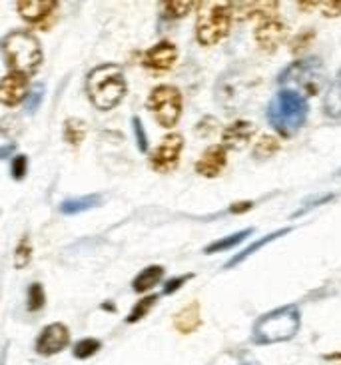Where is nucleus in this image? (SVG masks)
Listing matches in <instances>:
<instances>
[{
  "label": "nucleus",
  "instance_id": "nucleus-1",
  "mask_svg": "<svg viewBox=\"0 0 341 365\" xmlns=\"http://www.w3.org/2000/svg\"><path fill=\"white\" fill-rule=\"evenodd\" d=\"M307 112H310L307 98H303L302 94L292 92V90L278 92L268 104V120L272 128L283 138H292L303 128L307 120Z\"/></svg>",
  "mask_w": 341,
  "mask_h": 365
},
{
  "label": "nucleus",
  "instance_id": "nucleus-2",
  "mask_svg": "<svg viewBox=\"0 0 341 365\" xmlns=\"http://www.w3.org/2000/svg\"><path fill=\"white\" fill-rule=\"evenodd\" d=\"M86 90L90 102L100 110L116 108L126 94L124 72L116 64H102L90 70L86 78Z\"/></svg>",
  "mask_w": 341,
  "mask_h": 365
},
{
  "label": "nucleus",
  "instance_id": "nucleus-3",
  "mask_svg": "<svg viewBox=\"0 0 341 365\" xmlns=\"http://www.w3.org/2000/svg\"><path fill=\"white\" fill-rule=\"evenodd\" d=\"M0 48L6 60V66L12 72H19L24 76L34 74L42 62V48H40L39 38L26 30H14L6 34L0 42Z\"/></svg>",
  "mask_w": 341,
  "mask_h": 365
},
{
  "label": "nucleus",
  "instance_id": "nucleus-4",
  "mask_svg": "<svg viewBox=\"0 0 341 365\" xmlns=\"http://www.w3.org/2000/svg\"><path fill=\"white\" fill-rule=\"evenodd\" d=\"M300 329V309L295 306H283L262 316L254 326L252 339L255 344H280L292 339Z\"/></svg>",
  "mask_w": 341,
  "mask_h": 365
},
{
  "label": "nucleus",
  "instance_id": "nucleus-5",
  "mask_svg": "<svg viewBox=\"0 0 341 365\" xmlns=\"http://www.w3.org/2000/svg\"><path fill=\"white\" fill-rule=\"evenodd\" d=\"M232 4L230 2H208L195 22V36L204 46H214L224 40L232 26Z\"/></svg>",
  "mask_w": 341,
  "mask_h": 365
},
{
  "label": "nucleus",
  "instance_id": "nucleus-6",
  "mask_svg": "<svg viewBox=\"0 0 341 365\" xmlns=\"http://www.w3.org/2000/svg\"><path fill=\"white\" fill-rule=\"evenodd\" d=\"M283 90H292L305 96H315L322 88V62L320 58L297 60L280 74Z\"/></svg>",
  "mask_w": 341,
  "mask_h": 365
},
{
  "label": "nucleus",
  "instance_id": "nucleus-7",
  "mask_svg": "<svg viewBox=\"0 0 341 365\" xmlns=\"http://www.w3.org/2000/svg\"><path fill=\"white\" fill-rule=\"evenodd\" d=\"M148 110L154 114L160 126L174 128L182 116V92L170 84L156 86L148 96Z\"/></svg>",
  "mask_w": 341,
  "mask_h": 365
},
{
  "label": "nucleus",
  "instance_id": "nucleus-8",
  "mask_svg": "<svg viewBox=\"0 0 341 365\" xmlns=\"http://www.w3.org/2000/svg\"><path fill=\"white\" fill-rule=\"evenodd\" d=\"M182 150H184V138L180 134H168L150 156L152 168L156 172H172L180 162Z\"/></svg>",
  "mask_w": 341,
  "mask_h": 365
},
{
  "label": "nucleus",
  "instance_id": "nucleus-9",
  "mask_svg": "<svg viewBox=\"0 0 341 365\" xmlns=\"http://www.w3.org/2000/svg\"><path fill=\"white\" fill-rule=\"evenodd\" d=\"M70 331L64 324H50L42 329L36 339V351L40 356H54L68 346Z\"/></svg>",
  "mask_w": 341,
  "mask_h": 365
},
{
  "label": "nucleus",
  "instance_id": "nucleus-10",
  "mask_svg": "<svg viewBox=\"0 0 341 365\" xmlns=\"http://www.w3.org/2000/svg\"><path fill=\"white\" fill-rule=\"evenodd\" d=\"M29 94V76L10 72L0 80V102L6 106H16Z\"/></svg>",
  "mask_w": 341,
  "mask_h": 365
},
{
  "label": "nucleus",
  "instance_id": "nucleus-11",
  "mask_svg": "<svg viewBox=\"0 0 341 365\" xmlns=\"http://www.w3.org/2000/svg\"><path fill=\"white\" fill-rule=\"evenodd\" d=\"M228 166V152L224 146H210L195 162V172L204 178H218Z\"/></svg>",
  "mask_w": 341,
  "mask_h": 365
},
{
  "label": "nucleus",
  "instance_id": "nucleus-12",
  "mask_svg": "<svg viewBox=\"0 0 341 365\" xmlns=\"http://www.w3.org/2000/svg\"><path fill=\"white\" fill-rule=\"evenodd\" d=\"M285 34H287V29H285V24H283L282 20H263V22L258 24V29H255V42L265 52H273V50L282 44Z\"/></svg>",
  "mask_w": 341,
  "mask_h": 365
},
{
  "label": "nucleus",
  "instance_id": "nucleus-13",
  "mask_svg": "<svg viewBox=\"0 0 341 365\" xmlns=\"http://www.w3.org/2000/svg\"><path fill=\"white\" fill-rule=\"evenodd\" d=\"M178 60V48H175L172 42L168 40H162L158 42L156 46L148 50L144 54V66L150 70H156V72H162V70H170L175 64Z\"/></svg>",
  "mask_w": 341,
  "mask_h": 365
},
{
  "label": "nucleus",
  "instance_id": "nucleus-14",
  "mask_svg": "<svg viewBox=\"0 0 341 365\" xmlns=\"http://www.w3.org/2000/svg\"><path fill=\"white\" fill-rule=\"evenodd\" d=\"M280 9L278 2L268 0V2H240V4H232V14L235 19H258L260 22L263 20L275 19V12Z\"/></svg>",
  "mask_w": 341,
  "mask_h": 365
},
{
  "label": "nucleus",
  "instance_id": "nucleus-15",
  "mask_svg": "<svg viewBox=\"0 0 341 365\" xmlns=\"http://www.w3.org/2000/svg\"><path fill=\"white\" fill-rule=\"evenodd\" d=\"M255 136V126L248 120H238L234 124H230L222 134L224 140V148L242 150L250 144V140Z\"/></svg>",
  "mask_w": 341,
  "mask_h": 365
},
{
  "label": "nucleus",
  "instance_id": "nucleus-16",
  "mask_svg": "<svg viewBox=\"0 0 341 365\" xmlns=\"http://www.w3.org/2000/svg\"><path fill=\"white\" fill-rule=\"evenodd\" d=\"M58 6V2L54 0H20L16 2L20 16L30 22V24H40L42 20H46Z\"/></svg>",
  "mask_w": 341,
  "mask_h": 365
},
{
  "label": "nucleus",
  "instance_id": "nucleus-17",
  "mask_svg": "<svg viewBox=\"0 0 341 365\" xmlns=\"http://www.w3.org/2000/svg\"><path fill=\"white\" fill-rule=\"evenodd\" d=\"M202 324V317H200V304L192 302L185 307H182L174 317V327L180 334H192Z\"/></svg>",
  "mask_w": 341,
  "mask_h": 365
},
{
  "label": "nucleus",
  "instance_id": "nucleus-18",
  "mask_svg": "<svg viewBox=\"0 0 341 365\" xmlns=\"http://www.w3.org/2000/svg\"><path fill=\"white\" fill-rule=\"evenodd\" d=\"M162 277H164V267L150 266L144 272L138 274L136 279L132 282V287H134V292H138V294H144L148 289H152L156 284H160Z\"/></svg>",
  "mask_w": 341,
  "mask_h": 365
},
{
  "label": "nucleus",
  "instance_id": "nucleus-19",
  "mask_svg": "<svg viewBox=\"0 0 341 365\" xmlns=\"http://www.w3.org/2000/svg\"><path fill=\"white\" fill-rule=\"evenodd\" d=\"M323 112L332 120H341V70L337 72V78L332 84V88L323 102Z\"/></svg>",
  "mask_w": 341,
  "mask_h": 365
},
{
  "label": "nucleus",
  "instance_id": "nucleus-20",
  "mask_svg": "<svg viewBox=\"0 0 341 365\" xmlns=\"http://www.w3.org/2000/svg\"><path fill=\"white\" fill-rule=\"evenodd\" d=\"M100 202V196L92 194V196H82V197H74V200H66L62 204V214L66 216H74V214H80V212H86V210H92L94 206H98Z\"/></svg>",
  "mask_w": 341,
  "mask_h": 365
},
{
  "label": "nucleus",
  "instance_id": "nucleus-21",
  "mask_svg": "<svg viewBox=\"0 0 341 365\" xmlns=\"http://www.w3.org/2000/svg\"><path fill=\"white\" fill-rule=\"evenodd\" d=\"M252 227L250 230H242V232H238V234H232V236L228 237H222V240H218V242H214V244H210V246L205 247L204 252L205 254H215V252H225V250H232V247H235L238 244H242L245 237L252 236Z\"/></svg>",
  "mask_w": 341,
  "mask_h": 365
},
{
  "label": "nucleus",
  "instance_id": "nucleus-22",
  "mask_svg": "<svg viewBox=\"0 0 341 365\" xmlns=\"http://www.w3.org/2000/svg\"><path fill=\"white\" fill-rule=\"evenodd\" d=\"M84 136H86V124L82 120L70 118L64 122V140L70 146H80Z\"/></svg>",
  "mask_w": 341,
  "mask_h": 365
},
{
  "label": "nucleus",
  "instance_id": "nucleus-23",
  "mask_svg": "<svg viewBox=\"0 0 341 365\" xmlns=\"http://www.w3.org/2000/svg\"><path fill=\"white\" fill-rule=\"evenodd\" d=\"M280 148H282L280 140L273 138V136H262V138L255 142L254 156L258 160L272 158L273 154H275V152H278V150H280Z\"/></svg>",
  "mask_w": 341,
  "mask_h": 365
},
{
  "label": "nucleus",
  "instance_id": "nucleus-24",
  "mask_svg": "<svg viewBox=\"0 0 341 365\" xmlns=\"http://www.w3.org/2000/svg\"><path fill=\"white\" fill-rule=\"evenodd\" d=\"M287 232H290V227H285V230H282V232H273V234H270V236H268V237H262V240H258V242H254V244L248 247V250H244V252H242L240 256H235L234 259H230V262L225 264V267H234L235 264L244 262L245 257L252 256L255 250H260V247H263V246H265V244H270L272 240H275V237H278V236H283V234H287Z\"/></svg>",
  "mask_w": 341,
  "mask_h": 365
},
{
  "label": "nucleus",
  "instance_id": "nucleus-25",
  "mask_svg": "<svg viewBox=\"0 0 341 365\" xmlns=\"http://www.w3.org/2000/svg\"><path fill=\"white\" fill-rule=\"evenodd\" d=\"M156 302H158V296H148L144 297V299H140L136 306H134V309L130 312V316H128V324H136V322H140L142 317L148 316V312L156 306Z\"/></svg>",
  "mask_w": 341,
  "mask_h": 365
},
{
  "label": "nucleus",
  "instance_id": "nucleus-26",
  "mask_svg": "<svg viewBox=\"0 0 341 365\" xmlns=\"http://www.w3.org/2000/svg\"><path fill=\"white\" fill-rule=\"evenodd\" d=\"M30 259H32V246H30L29 236H22L20 244L14 250V266L22 269V267L29 266Z\"/></svg>",
  "mask_w": 341,
  "mask_h": 365
},
{
  "label": "nucleus",
  "instance_id": "nucleus-27",
  "mask_svg": "<svg viewBox=\"0 0 341 365\" xmlns=\"http://www.w3.org/2000/svg\"><path fill=\"white\" fill-rule=\"evenodd\" d=\"M195 2H188V0H175V2H164L162 4V9L166 10V14L170 16V19H182V16H185L190 10L194 9Z\"/></svg>",
  "mask_w": 341,
  "mask_h": 365
},
{
  "label": "nucleus",
  "instance_id": "nucleus-28",
  "mask_svg": "<svg viewBox=\"0 0 341 365\" xmlns=\"http://www.w3.org/2000/svg\"><path fill=\"white\" fill-rule=\"evenodd\" d=\"M98 349H100V341L88 337V339H82V341H78V344L74 346V357H78V359H88V357L94 356Z\"/></svg>",
  "mask_w": 341,
  "mask_h": 365
},
{
  "label": "nucleus",
  "instance_id": "nucleus-29",
  "mask_svg": "<svg viewBox=\"0 0 341 365\" xmlns=\"http://www.w3.org/2000/svg\"><path fill=\"white\" fill-rule=\"evenodd\" d=\"M46 304V296H44V287L40 284H32L29 287V309L30 312H39Z\"/></svg>",
  "mask_w": 341,
  "mask_h": 365
},
{
  "label": "nucleus",
  "instance_id": "nucleus-30",
  "mask_svg": "<svg viewBox=\"0 0 341 365\" xmlns=\"http://www.w3.org/2000/svg\"><path fill=\"white\" fill-rule=\"evenodd\" d=\"M42 98H44V86H42V84H36V86H34V88L29 92V100H26V112H29V114H34V112L40 108Z\"/></svg>",
  "mask_w": 341,
  "mask_h": 365
},
{
  "label": "nucleus",
  "instance_id": "nucleus-31",
  "mask_svg": "<svg viewBox=\"0 0 341 365\" xmlns=\"http://www.w3.org/2000/svg\"><path fill=\"white\" fill-rule=\"evenodd\" d=\"M132 128H134V134H136V142H138V148L140 152H146L148 150V136H146V130L142 126V120L134 116L132 118Z\"/></svg>",
  "mask_w": 341,
  "mask_h": 365
},
{
  "label": "nucleus",
  "instance_id": "nucleus-32",
  "mask_svg": "<svg viewBox=\"0 0 341 365\" xmlns=\"http://www.w3.org/2000/svg\"><path fill=\"white\" fill-rule=\"evenodd\" d=\"M26 170H29V160L24 154H19L12 160V178L22 180L26 176Z\"/></svg>",
  "mask_w": 341,
  "mask_h": 365
},
{
  "label": "nucleus",
  "instance_id": "nucleus-33",
  "mask_svg": "<svg viewBox=\"0 0 341 365\" xmlns=\"http://www.w3.org/2000/svg\"><path fill=\"white\" fill-rule=\"evenodd\" d=\"M317 6L322 9L323 16H341V0H327V2H317Z\"/></svg>",
  "mask_w": 341,
  "mask_h": 365
},
{
  "label": "nucleus",
  "instance_id": "nucleus-34",
  "mask_svg": "<svg viewBox=\"0 0 341 365\" xmlns=\"http://www.w3.org/2000/svg\"><path fill=\"white\" fill-rule=\"evenodd\" d=\"M313 40V30H305V32H302L297 38L293 40V46L292 50L293 52H300V50H303L307 44H312Z\"/></svg>",
  "mask_w": 341,
  "mask_h": 365
},
{
  "label": "nucleus",
  "instance_id": "nucleus-35",
  "mask_svg": "<svg viewBox=\"0 0 341 365\" xmlns=\"http://www.w3.org/2000/svg\"><path fill=\"white\" fill-rule=\"evenodd\" d=\"M192 277V274H188V276H180V277H174V279H170L166 286H164V294H174L175 289H180V287L184 286L185 282Z\"/></svg>",
  "mask_w": 341,
  "mask_h": 365
},
{
  "label": "nucleus",
  "instance_id": "nucleus-36",
  "mask_svg": "<svg viewBox=\"0 0 341 365\" xmlns=\"http://www.w3.org/2000/svg\"><path fill=\"white\" fill-rule=\"evenodd\" d=\"M252 207V202H240L238 206H232L230 210L234 212V214H238V212H245V210H250Z\"/></svg>",
  "mask_w": 341,
  "mask_h": 365
},
{
  "label": "nucleus",
  "instance_id": "nucleus-37",
  "mask_svg": "<svg viewBox=\"0 0 341 365\" xmlns=\"http://www.w3.org/2000/svg\"><path fill=\"white\" fill-rule=\"evenodd\" d=\"M12 150H14V146L10 144V146H6V148H0V158H6L9 154H12Z\"/></svg>",
  "mask_w": 341,
  "mask_h": 365
}]
</instances>
